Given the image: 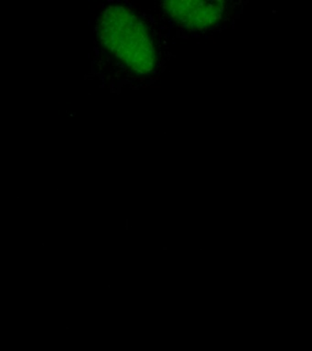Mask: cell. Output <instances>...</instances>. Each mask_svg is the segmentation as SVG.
I'll return each mask as SVG.
<instances>
[{
  "label": "cell",
  "mask_w": 312,
  "mask_h": 351,
  "mask_svg": "<svg viewBox=\"0 0 312 351\" xmlns=\"http://www.w3.org/2000/svg\"><path fill=\"white\" fill-rule=\"evenodd\" d=\"M164 8L177 23L190 29L209 27L219 16L218 8L206 2L168 1Z\"/></svg>",
  "instance_id": "7a4b0ae2"
},
{
  "label": "cell",
  "mask_w": 312,
  "mask_h": 351,
  "mask_svg": "<svg viewBox=\"0 0 312 351\" xmlns=\"http://www.w3.org/2000/svg\"><path fill=\"white\" fill-rule=\"evenodd\" d=\"M101 43L121 64L139 75L152 73L157 65L154 43L147 25L128 8L110 5L98 25Z\"/></svg>",
  "instance_id": "6da1fadb"
}]
</instances>
